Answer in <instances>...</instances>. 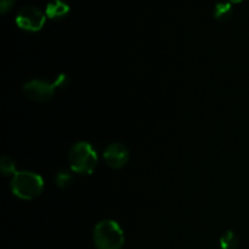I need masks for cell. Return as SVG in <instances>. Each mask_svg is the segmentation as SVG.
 I'll list each match as a JSON object with an SVG mask.
<instances>
[{"instance_id":"obj_14","label":"cell","mask_w":249,"mask_h":249,"mask_svg":"<svg viewBox=\"0 0 249 249\" xmlns=\"http://www.w3.org/2000/svg\"><path fill=\"white\" fill-rule=\"evenodd\" d=\"M231 2H236V4H237V2H242V1H245V0H230Z\"/></svg>"},{"instance_id":"obj_1","label":"cell","mask_w":249,"mask_h":249,"mask_svg":"<svg viewBox=\"0 0 249 249\" xmlns=\"http://www.w3.org/2000/svg\"><path fill=\"white\" fill-rule=\"evenodd\" d=\"M71 169L83 175L92 174L97 165V155L90 143L80 141L71 147L68 153Z\"/></svg>"},{"instance_id":"obj_4","label":"cell","mask_w":249,"mask_h":249,"mask_svg":"<svg viewBox=\"0 0 249 249\" xmlns=\"http://www.w3.org/2000/svg\"><path fill=\"white\" fill-rule=\"evenodd\" d=\"M46 14H44L39 7L23 6L16 16V24L24 31L36 32L43 28L45 23Z\"/></svg>"},{"instance_id":"obj_3","label":"cell","mask_w":249,"mask_h":249,"mask_svg":"<svg viewBox=\"0 0 249 249\" xmlns=\"http://www.w3.org/2000/svg\"><path fill=\"white\" fill-rule=\"evenodd\" d=\"M44 181L41 177L31 172H18L11 180L12 194L21 199H34L43 192Z\"/></svg>"},{"instance_id":"obj_2","label":"cell","mask_w":249,"mask_h":249,"mask_svg":"<svg viewBox=\"0 0 249 249\" xmlns=\"http://www.w3.org/2000/svg\"><path fill=\"white\" fill-rule=\"evenodd\" d=\"M92 238L97 249H122L124 245L123 230L113 220L100 221L95 226Z\"/></svg>"},{"instance_id":"obj_5","label":"cell","mask_w":249,"mask_h":249,"mask_svg":"<svg viewBox=\"0 0 249 249\" xmlns=\"http://www.w3.org/2000/svg\"><path fill=\"white\" fill-rule=\"evenodd\" d=\"M56 85L45 80H31L26 83L23 91L29 100L36 102H46L53 99Z\"/></svg>"},{"instance_id":"obj_9","label":"cell","mask_w":249,"mask_h":249,"mask_svg":"<svg viewBox=\"0 0 249 249\" xmlns=\"http://www.w3.org/2000/svg\"><path fill=\"white\" fill-rule=\"evenodd\" d=\"M219 243H220L221 249H237L240 240L233 231H226L221 235Z\"/></svg>"},{"instance_id":"obj_13","label":"cell","mask_w":249,"mask_h":249,"mask_svg":"<svg viewBox=\"0 0 249 249\" xmlns=\"http://www.w3.org/2000/svg\"><path fill=\"white\" fill-rule=\"evenodd\" d=\"M68 83V77L66 74H60L57 77V79L55 80V83L53 84L56 85V88H63L66 87V84Z\"/></svg>"},{"instance_id":"obj_8","label":"cell","mask_w":249,"mask_h":249,"mask_svg":"<svg viewBox=\"0 0 249 249\" xmlns=\"http://www.w3.org/2000/svg\"><path fill=\"white\" fill-rule=\"evenodd\" d=\"M233 14V9L232 5L228 1H221L218 2L214 7V17H215L218 21L225 22L229 21V19L232 17Z\"/></svg>"},{"instance_id":"obj_10","label":"cell","mask_w":249,"mask_h":249,"mask_svg":"<svg viewBox=\"0 0 249 249\" xmlns=\"http://www.w3.org/2000/svg\"><path fill=\"white\" fill-rule=\"evenodd\" d=\"M0 169L5 177L16 174V165H15L14 160L9 156H2L0 160Z\"/></svg>"},{"instance_id":"obj_7","label":"cell","mask_w":249,"mask_h":249,"mask_svg":"<svg viewBox=\"0 0 249 249\" xmlns=\"http://www.w3.org/2000/svg\"><path fill=\"white\" fill-rule=\"evenodd\" d=\"M70 12V6L63 0H53L46 5L45 14L53 19L62 18Z\"/></svg>"},{"instance_id":"obj_12","label":"cell","mask_w":249,"mask_h":249,"mask_svg":"<svg viewBox=\"0 0 249 249\" xmlns=\"http://www.w3.org/2000/svg\"><path fill=\"white\" fill-rule=\"evenodd\" d=\"M15 4V0H0V11L1 14H6L9 10L12 9Z\"/></svg>"},{"instance_id":"obj_6","label":"cell","mask_w":249,"mask_h":249,"mask_svg":"<svg viewBox=\"0 0 249 249\" xmlns=\"http://www.w3.org/2000/svg\"><path fill=\"white\" fill-rule=\"evenodd\" d=\"M104 160L108 167L121 169L129 162V151L122 143H112L105 150Z\"/></svg>"},{"instance_id":"obj_11","label":"cell","mask_w":249,"mask_h":249,"mask_svg":"<svg viewBox=\"0 0 249 249\" xmlns=\"http://www.w3.org/2000/svg\"><path fill=\"white\" fill-rule=\"evenodd\" d=\"M55 182L61 189H66V187H68L73 182V175L70 172H67V170H60L56 174Z\"/></svg>"}]
</instances>
